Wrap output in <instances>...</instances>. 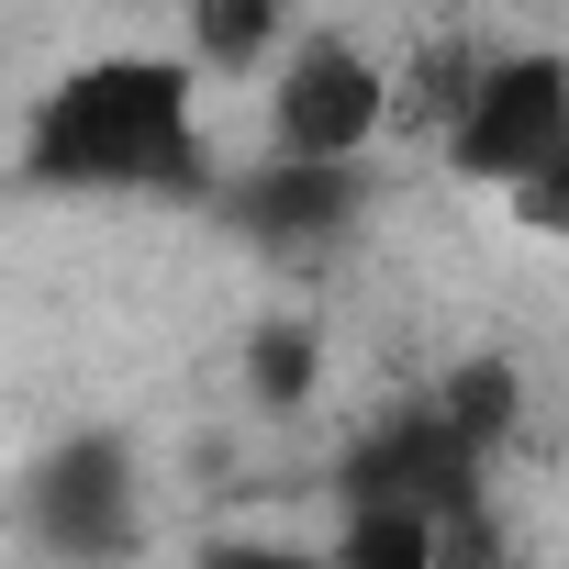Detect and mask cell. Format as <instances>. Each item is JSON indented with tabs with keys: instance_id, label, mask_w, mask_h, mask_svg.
<instances>
[{
	"instance_id": "52a82bcc",
	"label": "cell",
	"mask_w": 569,
	"mask_h": 569,
	"mask_svg": "<svg viewBox=\"0 0 569 569\" xmlns=\"http://www.w3.org/2000/svg\"><path fill=\"white\" fill-rule=\"evenodd\" d=\"M291 34H302V0H179V46L212 79H268Z\"/></svg>"
},
{
	"instance_id": "30bf717a",
	"label": "cell",
	"mask_w": 569,
	"mask_h": 569,
	"mask_svg": "<svg viewBox=\"0 0 569 569\" xmlns=\"http://www.w3.org/2000/svg\"><path fill=\"white\" fill-rule=\"evenodd\" d=\"M190 569H336V558H325V547H302V536L223 525V536H201V547H190Z\"/></svg>"
},
{
	"instance_id": "9c48e42d",
	"label": "cell",
	"mask_w": 569,
	"mask_h": 569,
	"mask_svg": "<svg viewBox=\"0 0 569 569\" xmlns=\"http://www.w3.org/2000/svg\"><path fill=\"white\" fill-rule=\"evenodd\" d=\"M234 380H246L257 413H302L313 380H325V336H313V325H257L246 358H234Z\"/></svg>"
},
{
	"instance_id": "8992f818",
	"label": "cell",
	"mask_w": 569,
	"mask_h": 569,
	"mask_svg": "<svg viewBox=\"0 0 569 569\" xmlns=\"http://www.w3.org/2000/svg\"><path fill=\"white\" fill-rule=\"evenodd\" d=\"M223 212L257 257H325L336 234H358L369 212V157H291V146H268L223 179Z\"/></svg>"
},
{
	"instance_id": "3957f363",
	"label": "cell",
	"mask_w": 569,
	"mask_h": 569,
	"mask_svg": "<svg viewBox=\"0 0 569 569\" xmlns=\"http://www.w3.org/2000/svg\"><path fill=\"white\" fill-rule=\"evenodd\" d=\"M402 123V68L336 23H302L268 68V146L291 157H369Z\"/></svg>"
},
{
	"instance_id": "7a4b0ae2",
	"label": "cell",
	"mask_w": 569,
	"mask_h": 569,
	"mask_svg": "<svg viewBox=\"0 0 569 569\" xmlns=\"http://www.w3.org/2000/svg\"><path fill=\"white\" fill-rule=\"evenodd\" d=\"M447 168L491 201L536 190L547 168H569V57L558 46H491L469 112L447 123Z\"/></svg>"
},
{
	"instance_id": "277c9868",
	"label": "cell",
	"mask_w": 569,
	"mask_h": 569,
	"mask_svg": "<svg viewBox=\"0 0 569 569\" xmlns=\"http://www.w3.org/2000/svg\"><path fill=\"white\" fill-rule=\"evenodd\" d=\"M23 536L68 569H112L146 547V480H134V447L112 425H79L57 436L34 469H23Z\"/></svg>"
},
{
	"instance_id": "5b68a950",
	"label": "cell",
	"mask_w": 569,
	"mask_h": 569,
	"mask_svg": "<svg viewBox=\"0 0 569 569\" xmlns=\"http://www.w3.org/2000/svg\"><path fill=\"white\" fill-rule=\"evenodd\" d=\"M491 480H502V458L436 402V391H413V402H391V413H369L358 436H347V469H336V502H413V513H458V502H491Z\"/></svg>"
},
{
	"instance_id": "8fae6325",
	"label": "cell",
	"mask_w": 569,
	"mask_h": 569,
	"mask_svg": "<svg viewBox=\"0 0 569 569\" xmlns=\"http://www.w3.org/2000/svg\"><path fill=\"white\" fill-rule=\"evenodd\" d=\"M502 212H513V234H536V246H558V257H569V168H547V179H536V190H513Z\"/></svg>"
},
{
	"instance_id": "ba28073f",
	"label": "cell",
	"mask_w": 569,
	"mask_h": 569,
	"mask_svg": "<svg viewBox=\"0 0 569 569\" xmlns=\"http://www.w3.org/2000/svg\"><path fill=\"white\" fill-rule=\"evenodd\" d=\"M325 558L336 569H436V513H413V502H336Z\"/></svg>"
},
{
	"instance_id": "6da1fadb",
	"label": "cell",
	"mask_w": 569,
	"mask_h": 569,
	"mask_svg": "<svg viewBox=\"0 0 569 569\" xmlns=\"http://www.w3.org/2000/svg\"><path fill=\"white\" fill-rule=\"evenodd\" d=\"M201 57L190 46H101L46 79L23 112V190L68 201H223L201 134Z\"/></svg>"
}]
</instances>
